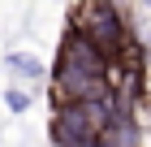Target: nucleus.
Instances as JSON below:
<instances>
[{
  "label": "nucleus",
  "mask_w": 151,
  "mask_h": 147,
  "mask_svg": "<svg viewBox=\"0 0 151 147\" xmlns=\"http://www.w3.org/2000/svg\"><path fill=\"white\" fill-rule=\"evenodd\" d=\"M60 69H73V74H86V78H99L104 74V52L91 43V35H69L65 43V61Z\"/></svg>",
  "instance_id": "nucleus-2"
},
{
  "label": "nucleus",
  "mask_w": 151,
  "mask_h": 147,
  "mask_svg": "<svg viewBox=\"0 0 151 147\" xmlns=\"http://www.w3.org/2000/svg\"><path fill=\"white\" fill-rule=\"evenodd\" d=\"M86 17H91V43L99 48V52H112V48H121V17H116L112 4H91L86 9Z\"/></svg>",
  "instance_id": "nucleus-3"
},
{
  "label": "nucleus",
  "mask_w": 151,
  "mask_h": 147,
  "mask_svg": "<svg viewBox=\"0 0 151 147\" xmlns=\"http://www.w3.org/2000/svg\"><path fill=\"white\" fill-rule=\"evenodd\" d=\"M9 65L17 69V74H26V78H39V65H35V56H9Z\"/></svg>",
  "instance_id": "nucleus-4"
},
{
  "label": "nucleus",
  "mask_w": 151,
  "mask_h": 147,
  "mask_svg": "<svg viewBox=\"0 0 151 147\" xmlns=\"http://www.w3.org/2000/svg\"><path fill=\"white\" fill-rule=\"evenodd\" d=\"M9 108H13V113H22V108H26V95H22V91H9Z\"/></svg>",
  "instance_id": "nucleus-5"
},
{
  "label": "nucleus",
  "mask_w": 151,
  "mask_h": 147,
  "mask_svg": "<svg viewBox=\"0 0 151 147\" xmlns=\"http://www.w3.org/2000/svg\"><path fill=\"white\" fill-rule=\"evenodd\" d=\"M112 100V95H108ZM108 100H69L52 121V134L60 147H95L108 130Z\"/></svg>",
  "instance_id": "nucleus-1"
}]
</instances>
